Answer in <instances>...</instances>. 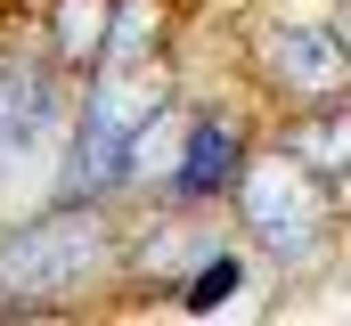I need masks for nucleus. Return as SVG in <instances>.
<instances>
[{"label":"nucleus","instance_id":"1","mask_svg":"<svg viewBox=\"0 0 351 326\" xmlns=\"http://www.w3.org/2000/svg\"><path fill=\"white\" fill-rule=\"evenodd\" d=\"M229 163H237V139H229V131H196L180 188H188V196H204V188H221V179H229Z\"/></svg>","mask_w":351,"mask_h":326},{"label":"nucleus","instance_id":"2","mask_svg":"<svg viewBox=\"0 0 351 326\" xmlns=\"http://www.w3.org/2000/svg\"><path fill=\"white\" fill-rule=\"evenodd\" d=\"M41 123V74H8L0 82V147H16V131Z\"/></svg>","mask_w":351,"mask_h":326},{"label":"nucleus","instance_id":"3","mask_svg":"<svg viewBox=\"0 0 351 326\" xmlns=\"http://www.w3.org/2000/svg\"><path fill=\"white\" fill-rule=\"evenodd\" d=\"M229 286H237V261H213V269L196 277V294H188V302H196V310H213V302H221Z\"/></svg>","mask_w":351,"mask_h":326}]
</instances>
